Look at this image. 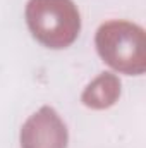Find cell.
Segmentation results:
<instances>
[{
  "label": "cell",
  "mask_w": 146,
  "mask_h": 148,
  "mask_svg": "<svg viewBox=\"0 0 146 148\" xmlns=\"http://www.w3.org/2000/svg\"><path fill=\"white\" fill-rule=\"evenodd\" d=\"M120 95V81L115 74L103 73L93 79L81 95V102L89 109H108Z\"/></svg>",
  "instance_id": "4"
},
{
  "label": "cell",
  "mask_w": 146,
  "mask_h": 148,
  "mask_svg": "<svg viewBox=\"0 0 146 148\" xmlns=\"http://www.w3.org/2000/svg\"><path fill=\"white\" fill-rule=\"evenodd\" d=\"M26 23L33 38L52 50L71 47L81 31V16L72 0H29Z\"/></svg>",
  "instance_id": "2"
},
{
  "label": "cell",
  "mask_w": 146,
  "mask_h": 148,
  "mask_svg": "<svg viewBox=\"0 0 146 148\" xmlns=\"http://www.w3.org/2000/svg\"><path fill=\"white\" fill-rule=\"evenodd\" d=\"M98 55L112 69L138 76L146 69V35L134 23L115 19L103 23L95 36Z\"/></svg>",
  "instance_id": "1"
},
{
  "label": "cell",
  "mask_w": 146,
  "mask_h": 148,
  "mask_svg": "<svg viewBox=\"0 0 146 148\" xmlns=\"http://www.w3.org/2000/svg\"><path fill=\"white\" fill-rule=\"evenodd\" d=\"M69 133L60 115L45 105L23 124L21 148H67Z\"/></svg>",
  "instance_id": "3"
}]
</instances>
